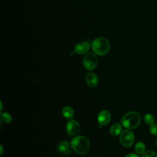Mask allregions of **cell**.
I'll use <instances>...</instances> for the list:
<instances>
[{"mask_svg":"<svg viewBox=\"0 0 157 157\" xmlns=\"http://www.w3.org/2000/svg\"><path fill=\"white\" fill-rule=\"evenodd\" d=\"M72 149L80 155H85L90 149V142L88 139L82 136L74 137L71 142Z\"/></svg>","mask_w":157,"mask_h":157,"instance_id":"obj_2","label":"cell"},{"mask_svg":"<svg viewBox=\"0 0 157 157\" xmlns=\"http://www.w3.org/2000/svg\"><path fill=\"white\" fill-rule=\"evenodd\" d=\"M0 147H1V151H0V153H1V154H2V153H3V152H4V148H3L2 145H1V146H0Z\"/></svg>","mask_w":157,"mask_h":157,"instance_id":"obj_19","label":"cell"},{"mask_svg":"<svg viewBox=\"0 0 157 157\" xmlns=\"http://www.w3.org/2000/svg\"><path fill=\"white\" fill-rule=\"evenodd\" d=\"M121 131V126L120 124L116 123H114L110 129V132L112 136H117Z\"/></svg>","mask_w":157,"mask_h":157,"instance_id":"obj_10","label":"cell"},{"mask_svg":"<svg viewBox=\"0 0 157 157\" xmlns=\"http://www.w3.org/2000/svg\"><path fill=\"white\" fill-rule=\"evenodd\" d=\"M144 121L145 123H147V124H151L152 123H154L155 121V118L154 117L150 114V113H147L146 114L144 117Z\"/></svg>","mask_w":157,"mask_h":157,"instance_id":"obj_15","label":"cell"},{"mask_svg":"<svg viewBox=\"0 0 157 157\" xmlns=\"http://www.w3.org/2000/svg\"><path fill=\"white\" fill-rule=\"evenodd\" d=\"M86 82L89 86L93 88L97 85L98 83V79L95 74L90 72L86 74Z\"/></svg>","mask_w":157,"mask_h":157,"instance_id":"obj_9","label":"cell"},{"mask_svg":"<svg viewBox=\"0 0 157 157\" xmlns=\"http://www.w3.org/2000/svg\"><path fill=\"white\" fill-rule=\"evenodd\" d=\"M97 56L93 53H87L83 58V64L85 69L89 71L94 69L98 65Z\"/></svg>","mask_w":157,"mask_h":157,"instance_id":"obj_4","label":"cell"},{"mask_svg":"<svg viewBox=\"0 0 157 157\" xmlns=\"http://www.w3.org/2000/svg\"><path fill=\"white\" fill-rule=\"evenodd\" d=\"M141 118L139 113L134 111H131L126 113L121 118V122L123 126L129 129L137 128L140 123Z\"/></svg>","mask_w":157,"mask_h":157,"instance_id":"obj_3","label":"cell"},{"mask_svg":"<svg viewBox=\"0 0 157 157\" xmlns=\"http://www.w3.org/2000/svg\"><path fill=\"white\" fill-rule=\"evenodd\" d=\"M150 132L154 136H157V123H153L150 125Z\"/></svg>","mask_w":157,"mask_h":157,"instance_id":"obj_16","label":"cell"},{"mask_svg":"<svg viewBox=\"0 0 157 157\" xmlns=\"http://www.w3.org/2000/svg\"><path fill=\"white\" fill-rule=\"evenodd\" d=\"M110 47L109 41L104 37H97L91 43L93 52L99 56L105 55L109 52Z\"/></svg>","mask_w":157,"mask_h":157,"instance_id":"obj_1","label":"cell"},{"mask_svg":"<svg viewBox=\"0 0 157 157\" xmlns=\"http://www.w3.org/2000/svg\"><path fill=\"white\" fill-rule=\"evenodd\" d=\"M156 146H157V139H156Z\"/></svg>","mask_w":157,"mask_h":157,"instance_id":"obj_20","label":"cell"},{"mask_svg":"<svg viewBox=\"0 0 157 157\" xmlns=\"http://www.w3.org/2000/svg\"><path fill=\"white\" fill-rule=\"evenodd\" d=\"M120 140L123 146L130 147L134 143V136L129 130H124L120 134Z\"/></svg>","mask_w":157,"mask_h":157,"instance_id":"obj_5","label":"cell"},{"mask_svg":"<svg viewBox=\"0 0 157 157\" xmlns=\"http://www.w3.org/2000/svg\"><path fill=\"white\" fill-rule=\"evenodd\" d=\"M142 157H157V154L152 150H147L142 154Z\"/></svg>","mask_w":157,"mask_h":157,"instance_id":"obj_17","label":"cell"},{"mask_svg":"<svg viewBox=\"0 0 157 157\" xmlns=\"http://www.w3.org/2000/svg\"><path fill=\"white\" fill-rule=\"evenodd\" d=\"M125 157H139V156L137 155H136V154L131 153V154H129V155H126Z\"/></svg>","mask_w":157,"mask_h":157,"instance_id":"obj_18","label":"cell"},{"mask_svg":"<svg viewBox=\"0 0 157 157\" xmlns=\"http://www.w3.org/2000/svg\"><path fill=\"white\" fill-rule=\"evenodd\" d=\"M135 150L139 155H142L145 152V145L143 142H137L135 145Z\"/></svg>","mask_w":157,"mask_h":157,"instance_id":"obj_13","label":"cell"},{"mask_svg":"<svg viewBox=\"0 0 157 157\" xmlns=\"http://www.w3.org/2000/svg\"><path fill=\"white\" fill-rule=\"evenodd\" d=\"M66 131L71 136L77 135L80 131V125L75 120H71L67 121L66 124Z\"/></svg>","mask_w":157,"mask_h":157,"instance_id":"obj_6","label":"cell"},{"mask_svg":"<svg viewBox=\"0 0 157 157\" xmlns=\"http://www.w3.org/2000/svg\"><path fill=\"white\" fill-rule=\"evenodd\" d=\"M69 147V143L64 140L61 142L57 146V151L59 153H64L66 151Z\"/></svg>","mask_w":157,"mask_h":157,"instance_id":"obj_12","label":"cell"},{"mask_svg":"<svg viewBox=\"0 0 157 157\" xmlns=\"http://www.w3.org/2000/svg\"><path fill=\"white\" fill-rule=\"evenodd\" d=\"M96 157H97V156H96Z\"/></svg>","mask_w":157,"mask_h":157,"instance_id":"obj_21","label":"cell"},{"mask_svg":"<svg viewBox=\"0 0 157 157\" xmlns=\"http://www.w3.org/2000/svg\"><path fill=\"white\" fill-rule=\"evenodd\" d=\"M90 44L85 41L78 42L74 48V52L78 54V55H82L87 53L90 49Z\"/></svg>","mask_w":157,"mask_h":157,"instance_id":"obj_8","label":"cell"},{"mask_svg":"<svg viewBox=\"0 0 157 157\" xmlns=\"http://www.w3.org/2000/svg\"><path fill=\"white\" fill-rule=\"evenodd\" d=\"M62 114H63V117H64L66 118L69 119V118H71L73 117L74 110L71 107L66 106V107H64L63 109Z\"/></svg>","mask_w":157,"mask_h":157,"instance_id":"obj_11","label":"cell"},{"mask_svg":"<svg viewBox=\"0 0 157 157\" xmlns=\"http://www.w3.org/2000/svg\"><path fill=\"white\" fill-rule=\"evenodd\" d=\"M1 119L3 122L6 123H10L12 120L11 115L7 112L1 113Z\"/></svg>","mask_w":157,"mask_h":157,"instance_id":"obj_14","label":"cell"},{"mask_svg":"<svg viewBox=\"0 0 157 157\" xmlns=\"http://www.w3.org/2000/svg\"><path fill=\"white\" fill-rule=\"evenodd\" d=\"M111 119L110 112L107 110H104L100 112L98 117V121L100 125L104 126L109 123Z\"/></svg>","mask_w":157,"mask_h":157,"instance_id":"obj_7","label":"cell"}]
</instances>
